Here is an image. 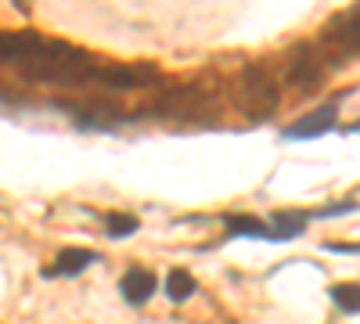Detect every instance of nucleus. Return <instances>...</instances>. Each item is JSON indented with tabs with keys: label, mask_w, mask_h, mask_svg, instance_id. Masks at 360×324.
Listing matches in <instances>:
<instances>
[{
	"label": "nucleus",
	"mask_w": 360,
	"mask_h": 324,
	"mask_svg": "<svg viewBox=\"0 0 360 324\" xmlns=\"http://www.w3.org/2000/svg\"><path fill=\"white\" fill-rule=\"evenodd\" d=\"M22 76L29 79H44V83H94L98 62L86 51L62 44V40H44L29 51V58L18 65Z\"/></svg>",
	"instance_id": "obj_1"
},
{
	"label": "nucleus",
	"mask_w": 360,
	"mask_h": 324,
	"mask_svg": "<svg viewBox=\"0 0 360 324\" xmlns=\"http://www.w3.org/2000/svg\"><path fill=\"white\" fill-rule=\"evenodd\" d=\"M234 105L249 119H270L281 105V86L263 62H245L234 79Z\"/></svg>",
	"instance_id": "obj_2"
},
{
	"label": "nucleus",
	"mask_w": 360,
	"mask_h": 324,
	"mask_svg": "<svg viewBox=\"0 0 360 324\" xmlns=\"http://www.w3.org/2000/svg\"><path fill=\"white\" fill-rule=\"evenodd\" d=\"M317 51L324 58V65H332V69L353 65L360 54V8H346L328 18L317 37Z\"/></svg>",
	"instance_id": "obj_3"
},
{
	"label": "nucleus",
	"mask_w": 360,
	"mask_h": 324,
	"mask_svg": "<svg viewBox=\"0 0 360 324\" xmlns=\"http://www.w3.org/2000/svg\"><path fill=\"white\" fill-rule=\"evenodd\" d=\"M324 79H328V65H324L317 44H310V40L292 44V51L285 58V83L295 94H317Z\"/></svg>",
	"instance_id": "obj_4"
},
{
	"label": "nucleus",
	"mask_w": 360,
	"mask_h": 324,
	"mask_svg": "<svg viewBox=\"0 0 360 324\" xmlns=\"http://www.w3.org/2000/svg\"><path fill=\"white\" fill-rule=\"evenodd\" d=\"M335 115H339L335 105H321L317 112L303 115V119H295V123L285 130V137H292V141H314V137H324L328 130L335 127Z\"/></svg>",
	"instance_id": "obj_5"
},
{
	"label": "nucleus",
	"mask_w": 360,
	"mask_h": 324,
	"mask_svg": "<svg viewBox=\"0 0 360 324\" xmlns=\"http://www.w3.org/2000/svg\"><path fill=\"white\" fill-rule=\"evenodd\" d=\"M37 44H40V33H29V29H4V33H0V65H22Z\"/></svg>",
	"instance_id": "obj_6"
},
{
	"label": "nucleus",
	"mask_w": 360,
	"mask_h": 324,
	"mask_svg": "<svg viewBox=\"0 0 360 324\" xmlns=\"http://www.w3.org/2000/svg\"><path fill=\"white\" fill-rule=\"evenodd\" d=\"M119 292H123V299L134 303V306H144L148 299L155 296V274L144 271V267H130L123 278H119Z\"/></svg>",
	"instance_id": "obj_7"
},
{
	"label": "nucleus",
	"mask_w": 360,
	"mask_h": 324,
	"mask_svg": "<svg viewBox=\"0 0 360 324\" xmlns=\"http://www.w3.org/2000/svg\"><path fill=\"white\" fill-rule=\"evenodd\" d=\"M90 263H98L94 249H62L58 259H54V267L44 271V278H76L90 267Z\"/></svg>",
	"instance_id": "obj_8"
},
{
	"label": "nucleus",
	"mask_w": 360,
	"mask_h": 324,
	"mask_svg": "<svg viewBox=\"0 0 360 324\" xmlns=\"http://www.w3.org/2000/svg\"><path fill=\"white\" fill-rule=\"evenodd\" d=\"M231 234H238V238H266V242H278V234L270 231V223L256 220V216H227L224 220Z\"/></svg>",
	"instance_id": "obj_9"
},
{
	"label": "nucleus",
	"mask_w": 360,
	"mask_h": 324,
	"mask_svg": "<svg viewBox=\"0 0 360 324\" xmlns=\"http://www.w3.org/2000/svg\"><path fill=\"white\" fill-rule=\"evenodd\" d=\"M307 213H274V231L278 234V242H292V238H299L303 234V227H307Z\"/></svg>",
	"instance_id": "obj_10"
},
{
	"label": "nucleus",
	"mask_w": 360,
	"mask_h": 324,
	"mask_svg": "<svg viewBox=\"0 0 360 324\" xmlns=\"http://www.w3.org/2000/svg\"><path fill=\"white\" fill-rule=\"evenodd\" d=\"M191 292H198V281L188 274V271H169V278H166V296L173 299V303H184V299H191Z\"/></svg>",
	"instance_id": "obj_11"
},
{
	"label": "nucleus",
	"mask_w": 360,
	"mask_h": 324,
	"mask_svg": "<svg viewBox=\"0 0 360 324\" xmlns=\"http://www.w3.org/2000/svg\"><path fill=\"white\" fill-rule=\"evenodd\" d=\"M105 227H108L112 238H130V234H137L141 220L130 216V213H108V216H105Z\"/></svg>",
	"instance_id": "obj_12"
},
{
	"label": "nucleus",
	"mask_w": 360,
	"mask_h": 324,
	"mask_svg": "<svg viewBox=\"0 0 360 324\" xmlns=\"http://www.w3.org/2000/svg\"><path fill=\"white\" fill-rule=\"evenodd\" d=\"M332 299H335V306H339L342 313H349V317L360 310V296H356V285H353V281H349V285H335V288H332Z\"/></svg>",
	"instance_id": "obj_13"
},
{
	"label": "nucleus",
	"mask_w": 360,
	"mask_h": 324,
	"mask_svg": "<svg viewBox=\"0 0 360 324\" xmlns=\"http://www.w3.org/2000/svg\"><path fill=\"white\" fill-rule=\"evenodd\" d=\"M328 249H332V252H349V256L356 252V245H328Z\"/></svg>",
	"instance_id": "obj_14"
}]
</instances>
